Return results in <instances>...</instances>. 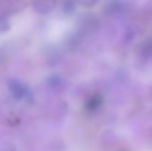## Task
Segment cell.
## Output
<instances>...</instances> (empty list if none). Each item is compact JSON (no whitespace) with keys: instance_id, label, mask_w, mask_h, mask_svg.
Listing matches in <instances>:
<instances>
[{"instance_id":"obj_1","label":"cell","mask_w":152,"mask_h":151,"mask_svg":"<svg viewBox=\"0 0 152 151\" xmlns=\"http://www.w3.org/2000/svg\"><path fill=\"white\" fill-rule=\"evenodd\" d=\"M57 0H33L32 5L38 14L46 15L54 9Z\"/></svg>"},{"instance_id":"obj_2","label":"cell","mask_w":152,"mask_h":151,"mask_svg":"<svg viewBox=\"0 0 152 151\" xmlns=\"http://www.w3.org/2000/svg\"><path fill=\"white\" fill-rule=\"evenodd\" d=\"M76 6V2L75 0H64L63 3V9L65 12H72Z\"/></svg>"},{"instance_id":"obj_3","label":"cell","mask_w":152,"mask_h":151,"mask_svg":"<svg viewBox=\"0 0 152 151\" xmlns=\"http://www.w3.org/2000/svg\"><path fill=\"white\" fill-rule=\"evenodd\" d=\"M78 2L82 6H85V7H91V6H93L94 4L97 2V0H78Z\"/></svg>"}]
</instances>
